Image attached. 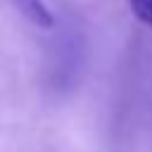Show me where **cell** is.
<instances>
[{
  "label": "cell",
  "mask_w": 152,
  "mask_h": 152,
  "mask_svg": "<svg viewBox=\"0 0 152 152\" xmlns=\"http://www.w3.org/2000/svg\"><path fill=\"white\" fill-rule=\"evenodd\" d=\"M12 5L38 28H52L55 26V17L43 0H12Z\"/></svg>",
  "instance_id": "6da1fadb"
},
{
  "label": "cell",
  "mask_w": 152,
  "mask_h": 152,
  "mask_svg": "<svg viewBox=\"0 0 152 152\" xmlns=\"http://www.w3.org/2000/svg\"><path fill=\"white\" fill-rule=\"evenodd\" d=\"M128 7L138 21L152 28V0H128Z\"/></svg>",
  "instance_id": "7a4b0ae2"
}]
</instances>
